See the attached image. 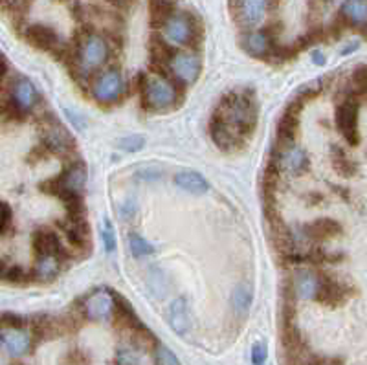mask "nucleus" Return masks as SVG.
Masks as SVG:
<instances>
[{
	"instance_id": "nucleus-1",
	"label": "nucleus",
	"mask_w": 367,
	"mask_h": 365,
	"mask_svg": "<svg viewBox=\"0 0 367 365\" xmlns=\"http://www.w3.org/2000/svg\"><path fill=\"white\" fill-rule=\"evenodd\" d=\"M257 108L254 105V99L248 96H240V94H234V96H226L222 99L220 110H217V118L228 127L235 136H245V134L254 130L255 119H257Z\"/></svg>"
},
{
	"instance_id": "nucleus-2",
	"label": "nucleus",
	"mask_w": 367,
	"mask_h": 365,
	"mask_svg": "<svg viewBox=\"0 0 367 365\" xmlns=\"http://www.w3.org/2000/svg\"><path fill=\"white\" fill-rule=\"evenodd\" d=\"M143 96H145L147 107H151L153 110H165L177 101V90H174L173 83L162 76H151L145 81Z\"/></svg>"
},
{
	"instance_id": "nucleus-3",
	"label": "nucleus",
	"mask_w": 367,
	"mask_h": 365,
	"mask_svg": "<svg viewBox=\"0 0 367 365\" xmlns=\"http://www.w3.org/2000/svg\"><path fill=\"white\" fill-rule=\"evenodd\" d=\"M108 59V44L99 35H88L79 48V67L83 72H92Z\"/></svg>"
},
{
	"instance_id": "nucleus-4",
	"label": "nucleus",
	"mask_w": 367,
	"mask_h": 365,
	"mask_svg": "<svg viewBox=\"0 0 367 365\" xmlns=\"http://www.w3.org/2000/svg\"><path fill=\"white\" fill-rule=\"evenodd\" d=\"M163 37L165 41L174 44V46H188L195 39V24L191 17L186 13L171 15L168 22L163 24Z\"/></svg>"
},
{
	"instance_id": "nucleus-5",
	"label": "nucleus",
	"mask_w": 367,
	"mask_h": 365,
	"mask_svg": "<svg viewBox=\"0 0 367 365\" xmlns=\"http://www.w3.org/2000/svg\"><path fill=\"white\" fill-rule=\"evenodd\" d=\"M125 90L123 76L117 70H107L94 81L92 94L99 103H114Z\"/></svg>"
},
{
	"instance_id": "nucleus-6",
	"label": "nucleus",
	"mask_w": 367,
	"mask_h": 365,
	"mask_svg": "<svg viewBox=\"0 0 367 365\" xmlns=\"http://www.w3.org/2000/svg\"><path fill=\"white\" fill-rule=\"evenodd\" d=\"M87 184V169L83 164H72L59 178H57V195L63 196L65 202L77 198Z\"/></svg>"
},
{
	"instance_id": "nucleus-7",
	"label": "nucleus",
	"mask_w": 367,
	"mask_h": 365,
	"mask_svg": "<svg viewBox=\"0 0 367 365\" xmlns=\"http://www.w3.org/2000/svg\"><path fill=\"white\" fill-rule=\"evenodd\" d=\"M169 68L179 81H182L184 85H191L199 79L202 62H200V57L195 53H173L169 57Z\"/></svg>"
},
{
	"instance_id": "nucleus-8",
	"label": "nucleus",
	"mask_w": 367,
	"mask_h": 365,
	"mask_svg": "<svg viewBox=\"0 0 367 365\" xmlns=\"http://www.w3.org/2000/svg\"><path fill=\"white\" fill-rule=\"evenodd\" d=\"M116 301L114 296L105 288H99L94 294H90L85 301V314L92 321H103L113 316Z\"/></svg>"
},
{
	"instance_id": "nucleus-9",
	"label": "nucleus",
	"mask_w": 367,
	"mask_h": 365,
	"mask_svg": "<svg viewBox=\"0 0 367 365\" xmlns=\"http://www.w3.org/2000/svg\"><path fill=\"white\" fill-rule=\"evenodd\" d=\"M0 345L11 358H21L31 347V336L21 327H6L0 332Z\"/></svg>"
},
{
	"instance_id": "nucleus-10",
	"label": "nucleus",
	"mask_w": 367,
	"mask_h": 365,
	"mask_svg": "<svg viewBox=\"0 0 367 365\" xmlns=\"http://www.w3.org/2000/svg\"><path fill=\"white\" fill-rule=\"evenodd\" d=\"M338 127L342 130V134L345 136V139L349 144L357 145L358 144V103L357 99H345L340 107H338L336 114Z\"/></svg>"
},
{
	"instance_id": "nucleus-11",
	"label": "nucleus",
	"mask_w": 367,
	"mask_h": 365,
	"mask_svg": "<svg viewBox=\"0 0 367 365\" xmlns=\"http://www.w3.org/2000/svg\"><path fill=\"white\" fill-rule=\"evenodd\" d=\"M168 319L171 329L180 336H186L193 327V321H191V314H189V307L186 303V299H174L173 303L169 305V312Z\"/></svg>"
},
{
	"instance_id": "nucleus-12",
	"label": "nucleus",
	"mask_w": 367,
	"mask_h": 365,
	"mask_svg": "<svg viewBox=\"0 0 367 365\" xmlns=\"http://www.w3.org/2000/svg\"><path fill=\"white\" fill-rule=\"evenodd\" d=\"M11 101H13V105H15L21 112L30 110V108L35 107V103L39 101L37 88L33 87L28 79H19V81L13 83V87H11Z\"/></svg>"
},
{
	"instance_id": "nucleus-13",
	"label": "nucleus",
	"mask_w": 367,
	"mask_h": 365,
	"mask_svg": "<svg viewBox=\"0 0 367 365\" xmlns=\"http://www.w3.org/2000/svg\"><path fill=\"white\" fill-rule=\"evenodd\" d=\"M26 39L39 50H48V52H54L59 46L57 33L50 26H44V24H31V26H28Z\"/></svg>"
},
{
	"instance_id": "nucleus-14",
	"label": "nucleus",
	"mask_w": 367,
	"mask_h": 365,
	"mask_svg": "<svg viewBox=\"0 0 367 365\" xmlns=\"http://www.w3.org/2000/svg\"><path fill=\"white\" fill-rule=\"evenodd\" d=\"M268 0H239V19L248 28L259 26L265 21Z\"/></svg>"
},
{
	"instance_id": "nucleus-15",
	"label": "nucleus",
	"mask_w": 367,
	"mask_h": 365,
	"mask_svg": "<svg viewBox=\"0 0 367 365\" xmlns=\"http://www.w3.org/2000/svg\"><path fill=\"white\" fill-rule=\"evenodd\" d=\"M279 167L286 173H291V175H301V173H305L307 167H309V158L303 153V149L296 147V145H292L288 149H285L281 153L279 158Z\"/></svg>"
},
{
	"instance_id": "nucleus-16",
	"label": "nucleus",
	"mask_w": 367,
	"mask_h": 365,
	"mask_svg": "<svg viewBox=\"0 0 367 365\" xmlns=\"http://www.w3.org/2000/svg\"><path fill=\"white\" fill-rule=\"evenodd\" d=\"M243 48L250 56L255 57H266L274 53V44H272V39L268 33L265 31H252L248 35H245L243 39Z\"/></svg>"
},
{
	"instance_id": "nucleus-17",
	"label": "nucleus",
	"mask_w": 367,
	"mask_h": 365,
	"mask_svg": "<svg viewBox=\"0 0 367 365\" xmlns=\"http://www.w3.org/2000/svg\"><path fill=\"white\" fill-rule=\"evenodd\" d=\"M321 279L312 272H300L294 279V294L300 299H318Z\"/></svg>"
},
{
	"instance_id": "nucleus-18",
	"label": "nucleus",
	"mask_w": 367,
	"mask_h": 365,
	"mask_svg": "<svg viewBox=\"0 0 367 365\" xmlns=\"http://www.w3.org/2000/svg\"><path fill=\"white\" fill-rule=\"evenodd\" d=\"M174 182L180 189L188 191L191 195H204L209 191L208 180L197 171H180L179 175L174 176Z\"/></svg>"
},
{
	"instance_id": "nucleus-19",
	"label": "nucleus",
	"mask_w": 367,
	"mask_h": 365,
	"mask_svg": "<svg viewBox=\"0 0 367 365\" xmlns=\"http://www.w3.org/2000/svg\"><path fill=\"white\" fill-rule=\"evenodd\" d=\"M342 19L354 28H364L367 21V0H345Z\"/></svg>"
},
{
	"instance_id": "nucleus-20",
	"label": "nucleus",
	"mask_w": 367,
	"mask_h": 365,
	"mask_svg": "<svg viewBox=\"0 0 367 365\" xmlns=\"http://www.w3.org/2000/svg\"><path fill=\"white\" fill-rule=\"evenodd\" d=\"M209 133H211V138H213V142L217 145H219L220 149H231V147H235V144H237V139H239V136H235L231 130L226 127L222 121H220L217 116H213V119H211V127H209Z\"/></svg>"
},
{
	"instance_id": "nucleus-21",
	"label": "nucleus",
	"mask_w": 367,
	"mask_h": 365,
	"mask_svg": "<svg viewBox=\"0 0 367 365\" xmlns=\"http://www.w3.org/2000/svg\"><path fill=\"white\" fill-rule=\"evenodd\" d=\"M252 299H254V294H252L248 285H239V287L235 288L234 296H231V307H234V314L237 318L245 319L248 316L252 307Z\"/></svg>"
},
{
	"instance_id": "nucleus-22",
	"label": "nucleus",
	"mask_w": 367,
	"mask_h": 365,
	"mask_svg": "<svg viewBox=\"0 0 367 365\" xmlns=\"http://www.w3.org/2000/svg\"><path fill=\"white\" fill-rule=\"evenodd\" d=\"M33 246H35V252L39 255H59V239L54 232H48V230H41L37 232L33 237Z\"/></svg>"
},
{
	"instance_id": "nucleus-23",
	"label": "nucleus",
	"mask_w": 367,
	"mask_h": 365,
	"mask_svg": "<svg viewBox=\"0 0 367 365\" xmlns=\"http://www.w3.org/2000/svg\"><path fill=\"white\" fill-rule=\"evenodd\" d=\"M173 11L174 6L171 0H149V15L154 28L163 26L169 17L173 15Z\"/></svg>"
},
{
	"instance_id": "nucleus-24",
	"label": "nucleus",
	"mask_w": 367,
	"mask_h": 365,
	"mask_svg": "<svg viewBox=\"0 0 367 365\" xmlns=\"http://www.w3.org/2000/svg\"><path fill=\"white\" fill-rule=\"evenodd\" d=\"M59 268H61V262H59L57 255H39L33 273L39 281H51V279L57 278Z\"/></svg>"
},
{
	"instance_id": "nucleus-25",
	"label": "nucleus",
	"mask_w": 367,
	"mask_h": 365,
	"mask_svg": "<svg viewBox=\"0 0 367 365\" xmlns=\"http://www.w3.org/2000/svg\"><path fill=\"white\" fill-rule=\"evenodd\" d=\"M340 233V226L331 219H320V221L312 222L311 226L307 228V235L316 241H323V239H331V237Z\"/></svg>"
},
{
	"instance_id": "nucleus-26",
	"label": "nucleus",
	"mask_w": 367,
	"mask_h": 365,
	"mask_svg": "<svg viewBox=\"0 0 367 365\" xmlns=\"http://www.w3.org/2000/svg\"><path fill=\"white\" fill-rule=\"evenodd\" d=\"M44 144L56 153H65L72 145V139L61 127H51L44 136Z\"/></svg>"
},
{
	"instance_id": "nucleus-27",
	"label": "nucleus",
	"mask_w": 367,
	"mask_h": 365,
	"mask_svg": "<svg viewBox=\"0 0 367 365\" xmlns=\"http://www.w3.org/2000/svg\"><path fill=\"white\" fill-rule=\"evenodd\" d=\"M67 235L74 246H85L88 244V230L87 224L79 219H74L70 226H67Z\"/></svg>"
},
{
	"instance_id": "nucleus-28",
	"label": "nucleus",
	"mask_w": 367,
	"mask_h": 365,
	"mask_svg": "<svg viewBox=\"0 0 367 365\" xmlns=\"http://www.w3.org/2000/svg\"><path fill=\"white\" fill-rule=\"evenodd\" d=\"M297 110H292L288 108L285 114H283V118L279 121V136L283 139H292L294 138V134H296V127H297Z\"/></svg>"
},
{
	"instance_id": "nucleus-29",
	"label": "nucleus",
	"mask_w": 367,
	"mask_h": 365,
	"mask_svg": "<svg viewBox=\"0 0 367 365\" xmlns=\"http://www.w3.org/2000/svg\"><path fill=\"white\" fill-rule=\"evenodd\" d=\"M129 250H131V253H133L136 259L149 257V255H153L154 253L153 244H149L143 237L136 235V233L129 235Z\"/></svg>"
},
{
	"instance_id": "nucleus-30",
	"label": "nucleus",
	"mask_w": 367,
	"mask_h": 365,
	"mask_svg": "<svg viewBox=\"0 0 367 365\" xmlns=\"http://www.w3.org/2000/svg\"><path fill=\"white\" fill-rule=\"evenodd\" d=\"M101 239H103V246L108 253H113L116 250V233H114L113 222L108 219H103L101 222Z\"/></svg>"
},
{
	"instance_id": "nucleus-31",
	"label": "nucleus",
	"mask_w": 367,
	"mask_h": 365,
	"mask_svg": "<svg viewBox=\"0 0 367 365\" xmlns=\"http://www.w3.org/2000/svg\"><path fill=\"white\" fill-rule=\"evenodd\" d=\"M154 360H156V365H180V360L177 358V355L169 347H165V345H156Z\"/></svg>"
},
{
	"instance_id": "nucleus-32",
	"label": "nucleus",
	"mask_w": 367,
	"mask_h": 365,
	"mask_svg": "<svg viewBox=\"0 0 367 365\" xmlns=\"http://www.w3.org/2000/svg\"><path fill=\"white\" fill-rule=\"evenodd\" d=\"M145 147V136L142 134H133V136H125L120 139V149L127 151V153H138Z\"/></svg>"
},
{
	"instance_id": "nucleus-33",
	"label": "nucleus",
	"mask_w": 367,
	"mask_h": 365,
	"mask_svg": "<svg viewBox=\"0 0 367 365\" xmlns=\"http://www.w3.org/2000/svg\"><path fill=\"white\" fill-rule=\"evenodd\" d=\"M116 365H142V362L136 350L120 349L116 353Z\"/></svg>"
},
{
	"instance_id": "nucleus-34",
	"label": "nucleus",
	"mask_w": 367,
	"mask_h": 365,
	"mask_svg": "<svg viewBox=\"0 0 367 365\" xmlns=\"http://www.w3.org/2000/svg\"><path fill=\"white\" fill-rule=\"evenodd\" d=\"M266 358H268V349H266V345L261 343V341H257V343L252 347V364L265 365Z\"/></svg>"
},
{
	"instance_id": "nucleus-35",
	"label": "nucleus",
	"mask_w": 367,
	"mask_h": 365,
	"mask_svg": "<svg viewBox=\"0 0 367 365\" xmlns=\"http://www.w3.org/2000/svg\"><path fill=\"white\" fill-rule=\"evenodd\" d=\"M10 219H11L10 207L6 206L4 202H0V233L4 232L6 228H8V224H10Z\"/></svg>"
},
{
	"instance_id": "nucleus-36",
	"label": "nucleus",
	"mask_w": 367,
	"mask_h": 365,
	"mask_svg": "<svg viewBox=\"0 0 367 365\" xmlns=\"http://www.w3.org/2000/svg\"><path fill=\"white\" fill-rule=\"evenodd\" d=\"M352 81H354V87L360 88V92H364V88H366V68H358L354 76H352Z\"/></svg>"
},
{
	"instance_id": "nucleus-37",
	"label": "nucleus",
	"mask_w": 367,
	"mask_h": 365,
	"mask_svg": "<svg viewBox=\"0 0 367 365\" xmlns=\"http://www.w3.org/2000/svg\"><path fill=\"white\" fill-rule=\"evenodd\" d=\"M122 211H123V217L134 215V211H136V202H134V201H127V202H125V204H123Z\"/></svg>"
},
{
	"instance_id": "nucleus-38",
	"label": "nucleus",
	"mask_w": 367,
	"mask_h": 365,
	"mask_svg": "<svg viewBox=\"0 0 367 365\" xmlns=\"http://www.w3.org/2000/svg\"><path fill=\"white\" fill-rule=\"evenodd\" d=\"M312 59H314V62H316V65H325V56H323V53L321 52H312Z\"/></svg>"
},
{
	"instance_id": "nucleus-39",
	"label": "nucleus",
	"mask_w": 367,
	"mask_h": 365,
	"mask_svg": "<svg viewBox=\"0 0 367 365\" xmlns=\"http://www.w3.org/2000/svg\"><path fill=\"white\" fill-rule=\"evenodd\" d=\"M6 72V65H4V59L0 57V79H2V76H4Z\"/></svg>"
},
{
	"instance_id": "nucleus-40",
	"label": "nucleus",
	"mask_w": 367,
	"mask_h": 365,
	"mask_svg": "<svg viewBox=\"0 0 367 365\" xmlns=\"http://www.w3.org/2000/svg\"><path fill=\"white\" fill-rule=\"evenodd\" d=\"M2 2H6V0H0V4H2Z\"/></svg>"
},
{
	"instance_id": "nucleus-41",
	"label": "nucleus",
	"mask_w": 367,
	"mask_h": 365,
	"mask_svg": "<svg viewBox=\"0 0 367 365\" xmlns=\"http://www.w3.org/2000/svg\"><path fill=\"white\" fill-rule=\"evenodd\" d=\"M61 2H67V0H61Z\"/></svg>"
}]
</instances>
